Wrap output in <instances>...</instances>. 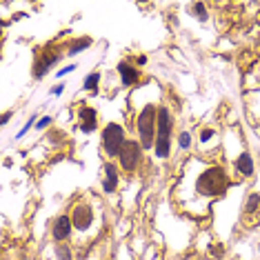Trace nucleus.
Segmentation results:
<instances>
[{"label": "nucleus", "instance_id": "f257e3e1", "mask_svg": "<svg viewBox=\"0 0 260 260\" xmlns=\"http://www.w3.org/2000/svg\"><path fill=\"white\" fill-rule=\"evenodd\" d=\"M182 187L187 182H180ZM229 189V174L222 165H216V162H203L200 169L193 174V180L191 185H187V193L193 198V214L198 209V205L203 203V209L207 214V207L216 200H220Z\"/></svg>", "mask_w": 260, "mask_h": 260}, {"label": "nucleus", "instance_id": "f03ea898", "mask_svg": "<svg viewBox=\"0 0 260 260\" xmlns=\"http://www.w3.org/2000/svg\"><path fill=\"white\" fill-rule=\"evenodd\" d=\"M171 140H174V114L167 105L158 107V125H156V143H153V156L158 160H167L171 156Z\"/></svg>", "mask_w": 260, "mask_h": 260}, {"label": "nucleus", "instance_id": "7ed1b4c3", "mask_svg": "<svg viewBox=\"0 0 260 260\" xmlns=\"http://www.w3.org/2000/svg\"><path fill=\"white\" fill-rule=\"evenodd\" d=\"M158 107L160 105L156 103H147L143 109L136 116V134H138V140L145 149H153V143H156V125H158Z\"/></svg>", "mask_w": 260, "mask_h": 260}, {"label": "nucleus", "instance_id": "20e7f679", "mask_svg": "<svg viewBox=\"0 0 260 260\" xmlns=\"http://www.w3.org/2000/svg\"><path fill=\"white\" fill-rule=\"evenodd\" d=\"M127 140L129 138H127L125 125H120V122H107L105 129L100 132V149L107 156V160H114V158L118 160V156H120Z\"/></svg>", "mask_w": 260, "mask_h": 260}, {"label": "nucleus", "instance_id": "39448f33", "mask_svg": "<svg viewBox=\"0 0 260 260\" xmlns=\"http://www.w3.org/2000/svg\"><path fill=\"white\" fill-rule=\"evenodd\" d=\"M60 58H62V49L56 43L54 45L49 43V45H45L40 51H36V58H34V64H31L34 80H43Z\"/></svg>", "mask_w": 260, "mask_h": 260}, {"label": "nucleus", "instance_id": "423d86ee", "mask_svg": "<svg viewBox=\"0 0 260 260\" xmlns=\"http://www.w3.org/2000/svg\"><path fill=\"white\" fill-rule=\"evenodd\" d=\"M143 158H145V147L140 145V140L129 138L125 147H122L120 156H118V167L125 174H136L138 167L143 165Z\"/></svg>", "mask_w": 260, "mask_h": 260}, {"label": "nucleus", "instance_id": "0eeeda50", "mask_svg": "<svg viewBox=\"0 0 260 260\" xmlns=\"http://www.w3.org/2000/svg\"><path fill=\"white\" fill-rule=\"evenodd\" d=\"M93 220H96V211H93V207L87 200H80V203H76L72 207V222L76 232L85 234L87 229H91Z\"/></svg>", "mask_w": 260, "mask_h": 260}, {"label": "nucleus", "instance_id": "6e6552de", "mask_svg": "<svg viewBox=\"0 0 260 260\" xmlns=\"http://www.w3.org/2000/svg\"><path fill=\"white\" fill-rule=\"evenodd\" d=\"M100 187L103 193H116L120 187V167L114 160H105L100 169Z\"/></svg>", "mask_w": 260, "mask_h": 260}, {"label": "nucleus", "instance_id": "1a4fd4ad", "mask_svg": "<svg viewBox=\"0 0 260 260\" xmlns=\"http://www.w3.org/2000/svg\"><path fill=\"white\" fill-rule=\"evenodd\" d=\"M74 222H72V214H60L54 218L51 222V238H54L56 245H64L67 240H72L74 236Z\"/></svg>", "mask_w": 260, "mask_h": 260}, {"label": "nucleus", "instance_id": "9d476101", "mask_svg": "<svg viewBox=\"0 0 260 260\" xmlns=\"http://www.w3.org/2000/svg\"><path fill=\"white\" fill-rule=\"evenodd\" d=\"M116 72H118V78H120L122 87H134L140 82V69L132 60H120L116 64Z\"/></svg>", "mask_w": 260, "mask_h": 260}, {"label": "nucleus", "instance_id": "9b49d317", "mask_svg": "<svg viewBox=\"0 0 260 260\" xmlns=\"http://www.w3.org/2000/svg\"><path fill=\"white\" fill-rule=\"evenodd\" d=\"M76 116H78V127L85 134H93L98 129V114L93 107H89V105H80L78 111H76Z\"/></svg>", "mask_w": 260, "mask_h": 260}, {"label": "nucleus", "instance_id": "f8f14e48", "mask_svg": "<svg viewBox=\"0 0 260 260\" xmlns=\"http://www.w3.org/2000/svg\"><path fill=\"white\" fill-rule=\"evenodd\" d=\"M234 171L242 178H253L256 174V165H253V158L249 151H240L238 156L234 158Z\"/></svg>", "mask_w": 260, "mask_h": 260}, {"label": "nucleus", "instance_id": "ddd939ff", "mask_svg": "<svg viewBox=\"0 0 260 260\" xmlns=\"http://www.w3.org/2000/svg\"><path fill=\"white\" fill-rule=\"evenodd\" d=\"M91 45H93V40L89 36L74 38V40H69V43H67V47H64V54H67V56H78V54H82V51L89 49Z\"/></svg>", "mask_w": 260, "mask_h": 260}, {"label": "nucleus", "instance_id": "4468645a", "mask_svg": "<svg viewBox=\"0 0 260 260\" xmlns=\"http://www.w3.org/2000/svg\"><path fill=\"white\" fill-rule=\"evenodd\" d=\"M260 211V191H247L242 200V216H256Z\"/></svg>", "mask_w": 260, "mask_h": 260}, {"label": "nucleus", "instance_id": "2eb2a0df", "mask_svg": "<svg viewBox=\"0 0 260 260\" xmlns=\"http://www.w3.org/2000/svg\"><path fill=\"white\" fill-rule=\"evenodd\" d=\"M100 87V72H91L89 76H85L82 80V89L85 91H98Z\"/></svg>", "mask_w": 260, "mask_h": 260}, {"label": "nucleus", "instance_id": "dca6fc26", "mask_svg": "<svg viewBox=\"0 0 260 260\" xmlns=\"http://www.w3.org/2000/svg\"><path fill=\"white\" fill-rule=\"evenodd\" d=\"M189 9H191V14L196 16L200 22H207V20H209V9H207L205 3H193Z\"/></svg>", "mask_w": 260, "mask_h": 260}, {"label": "nucleus", "instance_id": "f3484780", "mask_svg": "<svg viewBox=\"0 0 260 260\" xmlns=\"http://www.w3.org/2000/svg\"><path fill=\"white\" fill-rule=\"evenodd\" d=\"M54 256H56V260H74V251H72V247L64 242V245H56Z\"/></svg>", "mask_w": 260, "mask_h": 260}, {"label": "nucleus", "instance_id": "a211bd4d", "mask_svg": "<svg viewBox=\"0 0 260 260\" xmlns=\"http://www.w3.org/2000/svg\"><path fill=\"white\" fill-rule=\"evenodd\" d=\"M191 145H193L191 134H189L187 129H182V132L178 134V147H180L182 151H189V149H191Z\"/></svg>", "mask_w": 260, "mask_h": 260}, {"label": "nucleus", "instance_id": "6ab92c4d", "mask_svg": "<svg viewBox=\"0 0 260 260\" xmlns=\"http://www.w3.org/2000/svg\"><path fill=\"white\" fill-rule=\"evenodd\" d=\"M34 122H38V116H31V118H29V120H27V125H25V127H22V129H20V132H18V134H16V140H20V138H22V136H25V134L29 132V129H31V127H34Z\"/></svg>", "mask_w": 260, "mask_h": 260}, {"label": "nucleus", "instance_id": "aec40b11", "mask_svg": "<svg viewBox=\"0 0 260 260\" xmlns=\"http://www.w3.org/2000/svg\"><path fill=\"white\" fill-rule=\"evenodd\" d=\"M51 122H54V118H51V116H43V118H38V122H36V129H38V132H45V129L49 127Z\"/></svg>", "mask_w": 260, "mask_h": 260}, {"label": "nucleus", "instance_id": "412c9836", "mask_svg": "<svg viewBox=\"0 0 260 260\" xmlns=\"http://www.w3.org/2000/svg\"><path fill=\"white\" fill-rule=\"evenodd\" d=\"M211 138H216V132L214 129H209V127H205L203 132H200V143H209Z\"/></svg>", "mask_w": 260, "mask_h": 260}, {"label": "nucleus", "instance_id": "4be33fe9", "mask_svg": "<svg viewBox=\"0 0 260 260\" xmlns=\"http://www.w3.org/2000/svg\"><path fill=\"white\" fill-rule=\"evenodd\" d=\"M76 62H72V64H67V67H62L60 72H58V78H62V76H67V74H72V72H76Z\"/></svg>", "mask_w": 260, "mask_h": 260}, {"label": "nucleus", "instance_id": "5701e85b", "mask_svg": "<svg viewBox=\"0 0 260 260\" xmlns=\"http://www.w3.org/2000/svg\"><path fill=\"white\" fill-rule=\"evenodd\" d=\"M62 91H64V85H62V82H58V85H54V89H51V93H54V96H60Z\"/></svg>", "mask_w": 260, "mask_h": 260}, {"label": "nucleus", "instance_id": "b1692460", "mask_svg": "<svg viewBox=\"0 0 260 260\" xmlns=\"http://www.w3.org/2000/svg\"><path fill=\"white\" fill-rule=\"evenodd\" d=\"M211 253H214L216 258H222V245H214L211 247Z\"/></svg>", "mask_w": 260, "mask_h": 260}, {"label": "nucleus", "instance_id": "393cba45", "mask_svg": "<svg viewBox=\"0 0 260 260\" xmlns=\"http://www.w3.org/2000/svg\"><path fill=\"white\" fill-rule=\"evenodd\" d=\"M11 116H14V111H5V114H3V122H0V125H9V120H11Z\"/></svg>", "mask_w": 260, "mask_h": 260}, {"label": "nucleus", "instance_id": "a878e982", "mask_svg": "<svg viewBox=\"0 0 260 260\" xmlns=\"http://www.w3.org/2000/svg\"><path fill=\"white\" fill-rule=\"evenodd\" d=\"M136 64H138V67H140V64H147V56H138V58H136Z\"/></svg>", "mask_w": 260, "mask_h": 260}, {"label": "nucleus", "instance_id": "bb28decb", "mask_svg": "<svg viewBox=\"0 0 260 260\" xmlns=\"http://www.w3.org/2000/svg\"><path fill=\"white\" fill-rule=\"evenodd\" d=\"M258 18H260V11H258Z\"/></svg>", "mask_w": 260, "mask_h": 260}]
</instances>
